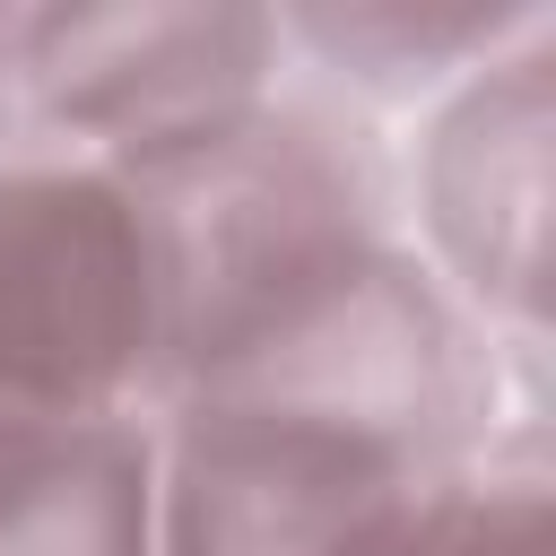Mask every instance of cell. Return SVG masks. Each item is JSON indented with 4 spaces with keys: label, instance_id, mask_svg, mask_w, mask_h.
Segmentation results:
<instances>
[{
    "label": "cell",
    "instance_id": "6da1fadb",
    "mask_svg": "<svg viewBox=\"0 0 556 556\" xmlns=\"http://www.w3.org/2000/svg\"><path fill=\"white\" fill-rule=\"evenodd\" d=\"M156 243L165 278V382L208 374L321 287L356 278L400 235V156L382 130L321 96V87H269L235 122L174 139L139 165H113Z\"/></svg>",
    "mask_w": 556,
    "mask_h": 556
},
{
    "label": "cell",
    "instance_id": "7a4b0ae2",
    "mask_svg": "<svg viewBox=\"0 0 556 556\" xmlns=\"http://www.w3.org/2000/svg\"><path fill=\"white\" fill-rule=\"evenodd\" d=\"M148 417H243L365 452L408 478H443L495 443L504 356L443 295V278L408 243H391L208 374L174 382Z\"/></svg>",
    "mask_w": 556,
    "mask_h": 556
},
{
    "label": "cell",
    "instance_id": "3957f363",
    "mask_svg": "<svg viewBox=\"0 0 556 556\" xmlns=\"http://www.w3.org/2000/svg\"><path fill=\"white\" fill-rule=\"evenodd\" d=\"M165 278L139 191L70 148L0 139V426L148 417Z\"/></svg>",
    "mask_w": 556,
    "mask_h": 556
},
{
    "label": "cell",
    "instance_id": "277c9868",
    "mask_svg": "<svg viewBox=\"0 0 556 556\" xmlns=\"http://www.w3.org/2000/svg\"><path fill=\"white\" fill-rule=\"evenodd\" d=\"M287 78L269 9L235 0H0V139L139 165Z\"/></svg>",
    "mask_w": 556,
    "mask_h": 556
},
{
    "label": "cell",
    "instance_id": "5b68a950",
    "mask_svg": "<svg viewBox=\"0 0 556 556\" xmlns=\"http://www.w3.org/2000/svg\"><path fill=\"white\" fill-rule=\"evenodd\" d=\"M547 165H556V17L434 96L400 165V235L443 295L539 382L547 348Z\"/></svg>",
    "mask_w": 556,
    "mask_h": 556
},
{
    "label": "cell",
    "instance_id": "8992f818",
    "mask_svg": "<svg viewBox=\"0 0 556 556\" xmlns=\"http://www.w3.org/2000/svg\"><path fill=\"white\" fill-rule=\"evenodd\" d=\"M148 426H156V556H365L391 530V513L434 486L365 452L243 417H148Z\"/></svg>",
    "mask_w": 556,
    "mask_h": 556
},
{
    "label": "cell",
    "instance_id": "52a82bcc",
    "mask_svg": "<svg viewBox=\"0 0 556 556\" xmlns=\"http://www.w3.org/2000/svg\"><path fill=\"white\" fill-rule=\"evenodd\" d=\"M0 556H156V426H0Z\"/></svg>",
    "mask_w": 556,
    "mask_h": 556
},
{
    "label": "cell",
    "instance_id": "ba28073f",
    "mask_svg": "<svg viewBox=\"0 0 556 556\" xmlns=\"http://www.w3.org/2000/svg\"><path fill=\"white\" fill-rule=\"evenodd\" d=\"M287 61H313L321 96H356V104H434L452 96L469 70H486L495 52H513L530 26H547L539 0H348V9H269Z\"/></svg>",
    "mask_w": 556,
    "mask_h": 556
},
{
    "label": "cell",
    "instance_id": "9c48e42d",
    "mask_svg": "<svg viewBox=\"0 0 556 556\" xmlns=\"http://www.w3.org/2000/svg\"><path fill=\"white\" fill-rule=\"evenodd\" d=\"M547 417L521 408L495 426L478 460L408 495L365 556H547Z\"/></svg>",
    "mask_w": 556,
    "mask_h": 556
}]
</instances>
